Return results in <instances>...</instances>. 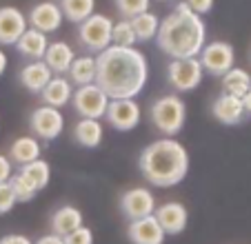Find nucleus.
I'll use <instances>...</instances> for the list:
<instances>
[{
  "mask_svg": "<svg viewBox=\"0 0 251 244\" xmlns=\"http://www.w3.org/2000/svg\"><path fill=\"white\" fill-rule=\"evenodd\" d=\"M251 89V75L247 69L233 67L223 75V94L233 96V98H245L247 91Z\"/></svg>",
  "mask_w": 251,
  "mask_h": 244,
  "instance_id": "b1692460",
  "label": "nucleus"
},
{
  "mask_svg": "<svg viewBox=\"0 0 251 244\" xmlns=\"http://www.w3.org/2000/svg\"><path fill=\"white\" fill-rule=\"evenodd\" d=\"M62 242L65 244H94V231L82 224V226H78L76 231H71L69 235H65Z\"/></svg>",
  "mask_w": 251,
  "mask_h": 244,
  "instance_id": "2f4dec72",
  "label": "nucleus"
},
{
  "mask_svg": "<svg viewBox=\"0 0 251 244\" xmlns=\"http://www.w3.org/2000/svg\"><path fill=\"white\" fill-rule=\"evenodd\" d=\"M33 244H65V242H62L60 235L47 233V235H43V238H38V242H33Z\"/></svg>",
  "mask_w": 251,
  "mask_h": 244,
  "instance_id": "e433bc0d",
  "label": "nucleus"
},
{
  "mask_svg": "<svg viewBox=\"0 0 251 244\" xmlns=\"http://www.w3.org/2000/svg\"><path fill=\"white\" fill-rule=\"evenodd\" d=\"M149 80L147 56L136 47H109L96 56V85L109 100L136 98Z\"/></svg>",
  "mask_w": 251,
  "mask_h": 244,
  "instance_id": "f257e3e1",
  "label": "nucleus"
},
{
  "mask_svg": "<svg viewBox=\"0 0 251 244\" xmlns=\"http://www.w3.org/2000/svg\"><path fill=\"white\" fill-rule=\"evenodd\" d=\"M16 51L25 58V60L33 62V60H43L45 51L49 47V40H47V33L38 31V29H31L27 27V31L18 38V43L14 45Z\"/></svg>",
  "mask_w": 251,
  "mask_h": 244,
  "instance_id": "f3484780",
  "label": "nucleus"
},
{
  "mask_svg": "<svg viewBox=\"0 0 251 244\" xmlns=\"http://www.w3.org/2000/svg\"><path fill=\"white\" fill-rule=\"evenodd\" d=\"M74 140L78 142L85 149H96V146L102 145L104 138V127L100 120H89V118H80V120L74 124Z\"/></svg>",
  "mask_w": 251,
  "mask_h": 244,
  "instance_id": "4be33fe9",
  "label": "nucleus"
},
{
  "mask_svg": "<svg viewBox=\"0 0 251 244\" xmlns=\"http://www.w3.org/2000/svg\"><path fill=\"white\" fill-rule=\"evenodd\" d=\"M149 5H151V0H116V9L120 11L123 18H133L138 14H145L149 11Z\"/></svg>",
  "mask_w": 251,
  "mask_h": 244,
  "instance_id": "7c9ffc66",
  "label": "nucleus"
},
{
  "mask_svg": "<svg viewBox=\"0 0 251 244\" xmlns=\"http://www.w3.org/2000/svg\"><path fill=\"white\" fill-rule=\"evenodd\" d=\"M242 107H245V116L251 118V89L247 91V96L242 98Z\"/></svg>",
  "mask_w": 251,
  "mask_h": 244,
  "instance_id": "4c0bfd02",
  "label": "nucleus"
},
{
  "mask_svg": "<svg viewBox=\"0 0 251 244\" xmlns=\"http://www.w3.org/2000/svg\"><path fill=\"white\" fill-rule=\"evenodd\" d=\"M111 45H116V47H136V33H133L131 23L127 18L114 23V27H111Z\"/></svg>",
  "mask_w": 251,
  "mask_h": 244,
  "instance_id": "c85d7f7f",
  "label": "nucleus"
},
{
  "mask_svg": "<svg viewBox=\"0 0 251 244\" xmlns=\"http://www.w3.org/2000/svg\"><path fill=\"white\" fill-rule=\"evenodd\" d=\"M204 78V71L200 67L198 58H182V60H171L167 65V82L178 94H189L198 89Z\"/></svg>",
  "mask_w": 251,
  "mask_h": 244,
  "instance_id": "423d86ee",
  "label": "nucleus"
},
{
  "mask_svg": "<svg viewBox=\"0 0 251 244\" xmlns=\"http://www.w3.org/2000/svg\"><path fill=\"white\" fill-rule=\"evenodd\" d=\"M114 20L104 14H91L78 24V43L91 53H100L111 45Z\"/></svg>",
  "mask_w": 251,
  "mask_h": 244,
  "instance_id": "39448f33",
  "label": "nucleus"
},
{
  "mask_svg": "<svg viewBox=\"0 0 251 244\" xmlns=\"http://www.w3.org/2000/svg\"><path fill=\"white\" fill-rule=\"evenodd\" d=\"M131 29L136 33V43H149V40H156L158 29H160V18L151 11H145V14H138L133 18H129Z\"/></svg>",
  "mask_w": 251,
  "mask_h": 244,
  "instance_id": "bb28decb",
  "label": "nucleus"
},
{
  "mask_svg": "<svg viewBox=\"0 0 251 244\" xmlns=\"http://www.w3.org/2000/svg\"><path fill=\"white\" fill-rule=\"evenodd\" d=\"M71 96H74V85L69 82V78H62V75H53L47 82L43 91H40V100L43 104L53 109H62L71 102Z\"/></svg>",
  "mask_w": 251,
  "mask_h": 244,
  "instance_id": "6ab92c4d",
  "label": "nucleus"
},
{
  "mask_svg": "<svg viewBox=\"0 0 251 244\" xmlns=\"http://www.w3.org/2000/svg\"><path fill=\"white\" fill-rule=\"evenodd\" d=\"M74 58H76V53H74L71 45L65 43V40H58V43H49L43 62L49 67V69H51L53 75H62V73H67V71H69Z\"/></svg>",
  "mask_w": 251,
  "mask_h": 244,
  "instance_id": "412c9836",
  "label": "nucleus"
},
{
  "mask_svg": "<svg viewBox=\"0 0 251 244\" xmlns=\"http://www.w3.org/2000/svg\"><path fill=\"white\" fill-rule=\"evenodd\" d=\"M65 20L62 16L60 7L53 2V0H45V2H38V5H33L31 11L27 16V24L31 29H38L43 33H51V31H58Z\"/></svg>",
  "mask_w": 251,
  "mask_h": 244,
  "instance_id": "ddd939ff",
  "label": "nucleus"
},
{
  "mask_svg": "<svg viewBox=\"0 0 251 244\" xmlns=\"http://www.w3.org/2000/svg\"><path fill=\"white\" fill-rule=\"evenodd\" d=\"M16 204H18V202H16V195H14V191H11L9 182H2L0 184V216H2V213H9Z\"/></svg>",
  "mask_w": 251,
  "mask_h": 244,
  "instance_id": "473e14b6",
  "label": "nucleus"
},
{
  "mask_svg": "<svg viewBox=\"0 0 251 244\" xmlns=\"http://www.w3.org/2000/svg\"><path fill=\"white\" fill-rule=\"evenodd\" d=\"M138 169L149 184L169 189L180 184L189 173V153L176 138L153 140L140 151Z\"/></svg>",
  "mask_w": 251,
  "mask_h": 244,
  "instance_id": "7ed1b4c3",
  "label": "nucleus"
},
{
  "mask_svg": "<svg viewBox=\"0 0 251 244\" xmlns=\"http://www.w3.org/2000/svg\"><path fill=\"white\" fill-rule=\"evenodd\" d=\"M62 129H65V116L60 113V109L43 104V107L33 109L31 116H29V131L38 140L45 142L56 140L62 133Z\"/></svg>",
  "mask_w": 251,
  "mask_h": 244,
  "instance_id": "9d476101",
  "label": "nucleus"
},
{
  "mask_svg": "<svg viewBox=\"0 0 251 244\" xmlns=\"http://www.w3.org/2000/svg\"><path fill=\"white\" fill-rule=\"evenodd\" d=\"M156 45L171 60L198 58V53L207 45V27L202 16L194 14L187 2H178L174 11L160 20Z\"/></svg>",
  "mask_w": 251,
  "mask_h": 244,
  "instance_id": "f03ea898",
  "label": "nucleus"
},
{
  "mask_svg": "<svg viewBox=\"0 0 251 244\" xmlns=\"http://www.w3.org/2000/svg\"><path fill=\"white\" fill-rule=\"evenodd\" d=\"M40 151H43V149H40L38 138L20 136V138H16V140L9 145V155H7V158H9L14 165L25 167V165H29V162H33V160H38L40 158Z\"/></svg>",
  "mask_w": 251,
  "mask_h": 244,
  "instance_id": "5701e85b",
  "label": "nucleus"
},
{
  "mask_svg": "<svg viewBox=\"0 0 251 244\" xmlns=\"http://www.w3.org/2000/svg\"><path fill=\"white\" fill-rule=\"evenodd\" d=\"M11 175H14V162H11L7 155L0 153V184L7 182Z\"/></svg>",
  "mask_w": 251,
  "mask_h": 244,
  "instance_id": "f704fd0d",
  "label": "nucleus"
},
{
  "mask_svg": "<svg viewBox=\"0 0 251 244\" xmlns=\"http://www.w3.org/2000/svg\"><path fill=\"white\" fill-rule=\"evenodd\" d=\"M69 82L76 87L82 85H91L96 82V58L94 56H78L74 58L69 67Z\"/></svg>",
  "mask_w": 251,
  "mask_h": 244,
  "instance_id": "a878e982",
  "label": "nucleus"
},
{
  "mask_svg": "<svg viewBox=\"0 0 251 244\" xmlns=\"http://www.w3.org/2000/svg\"><path fill=\"white\" fill-rule=\"evenodd\" d=\"M198 62L204 73L213 75V78H223L229 69H233L236 51H233V47L229 43L216 40V43L204 45L202 51L198 53Z\"/></svg>",
  "mask_w": 251,
  "mask_h": 244,
  "instance_id": "6e6552de",
  "label": "nucleus"
},
{
  "mask_svg": "<svg viewBox=\"0 0 251 244\" xmlns=\"http://www.w3.org/2000/svg\"><path fill=\"white\" fill-rule=\"evenodd\" d=\"M104 120L109 122V127L120 133L133 131L142 120V109L136 98H118L109 100V107L104 113Z\"/></svg>",
  "mask_w": 251,
  "mask_h": 244,
  "instance_id": "1a4fd4ad",
  "label": "nucleus"
},
{
  "mask_svg": "<svg viewBox=\"0 0 251 244\" xmlns=\"http://www.w3.org/2000/svg\"><path fill=\"white\" fill-rule=\"evenodd\" d=\"M60 11L69 23L80 24L82 20H87L96 9V0H60Z\"/></svg>",
  "mask_w": 251,
  "mask_h": 244,
  "instance_id": "cd10ccee",
  "label": "nucleus"
},
{
  "mask_svg": "<svg viewBox=\"0 0 251 244\" xmlns=\"http://www.w3.org/2000/svg\"><path fill=\"white\" fill-rule=\"evenodd\" d=\"M120 213L127 218L129 222L131 220H140V218H147L153 216L156 211V197L153 193L149 191L147 187H133L127 189V191L120 195Z\"/></svg>",
  "mask_w": 251,
  "mask_h": 244,
  "instance_id": "9b49d317",
  "label": "nucleus"
},
{
  "mask_svg": "<svg viewBox=\"0 0 251 244\" xmlns=\"http://www.w3.org/2000/svg\"><path fill=\"white\" fill-rule=\"evenodd\" d=\"M211 113H213V118H216L220 124L233 127V124H240V122H242V118H245V107H242V100L240 98H233V96L220 94L218 98L213 100Z\"/></svg>",
  "mask_w": 251,
  "mask_h": 244,
  "instance_id": "a211bd4d",
  "label": "nucleus"
},
{
  "mask_svg": "<svg viewBox=\"0 0 251 244\" xmlns=\"http://www.w3.org/2000/svg\"><path fill=\"white\" fill-rule=\"evenodd\" d=\"M27 16L16 7H0V47L16 45L27 31Z\"/></svg>",
  "mask_w": 251,
  "mask_h": 244,
  "instance_id": "4468645a",
  "label": "nucleus"
},
{
  "mask_svg": "<svg viewBox=\"0 0 251 244\" xmlns=\"http://www.w3.org/2000/svg\"><path fill=\"white\" fill-rule=\"evenodd\" d=\"M7 182H9L11 191H14L16 202H31L33 197L38 195V191H36V189H33L20 173H14L9 180H7Z\"/></svg>",
  "mask_w": 251,
  "mask_h": 244,
  "instance_id": "c756f323",
  "label": "nucleus"
},
{
  "mask_svg": "<svg viewBox=\"0 0 251 244\" xmlns=\"http://www.w3.org/2000/svg\"><path fill=\"white\" fill-rule=\"evenodd\" d=\"M182 2H187V7H189L194 14L204 16L213 9V2H216V0H182Z\"/></svg>",
  "mask_w": 251,
  "mask_h": 244,
  "instance_id": "72a5a7b5",
  "label": "nucleus"
},
{
  "mask_svg": "<svg viewBox=\"0 0 251 244\" xmlns=\"http://www.w3.org/2000/svg\"><path fill=\"white\" fill-rule=\"evenodd\" d=\"M71 104H74V111L80 118L100 120V118H104L107 107H109V96L104 94L96 82H91V85H82L78 89H74Z\"/></svg>",
  "mask_w": 251,
  "mask_h": 244,
  "instance_id": "0eeeda50",
  "label": "nucleus"
},
{
  "mask_svg": "<svg viewBox=\"0 0 251 244\" xmlns=\"http://www.w3.org/2000/svg\"><path fill=\"white\" fill-rule=\"evenodd\" d=\"M149 120L160 133L174 138L180 133L187 122V104L180 96H160L149 107Z\"/></svg>",
  "mask_w": 251,
  "mask_h": 244,
  "instance_id": "20e7f679",
  "label": "nucleus"
},
{
  "mask_svg": "<svg viewBox=\"0 0 251 244\" xmlns=\"http://www.w3.org/2000/svg\"><path fill=\"white\" fill-rule=\"evenodd\" d=\"M18 173L23 175L36 191H43V189H47L49 180H51V167H49L47 160L38 158V160H33V162H29V165L20 167Z\"/></svg>",
  "mask_w": 251,
  "mask_h": 244,
  "instance_id": "393cba45",
  "label": "nucleus"
},
{
  "mask_svg": "<svg viewBox=\"0 0 251 244\" xmlns=\"http://www.w3.org/2000/svg\"><path fill=\"white\" fill-rule=\"evenodd\" d=\"M53 78L51 69L45 65L43 60H33V62H27L23 69L18 71V80L20 85L33 96H40V91L47 87V82Z\"/></svg>",
  "mask_w": 251,
  "mask_h": 244,
  "instance_id": "dca6fc26",
  "label": "nucleus"
},
{
  "mask_svg": "<svg viewBox=\"0 0 251 244\" xmlns=\"http://www.w3.org/2000/svg\"><path fill=\"white\" fill-rule=\"evenodd\" d=\"M0 244H33L27 235H20V233H9V235H2L0 238Z\"/></svg>",
  "mask_w": 251,
  "mask_h": 244,
  "instance_id": "c9c22d12",
  "label": "nucleus"
},
{
  "mask_svg": "<svg viewBox=\"0 0 251 244\" xmlns=\"http://www.w3.org/2000/svg\"><path fill=\"white\" fill-rule=\"evenodd\" d=\"M82 220H85V218H82V211L78 207H74V204H62V207H58L56 211L51 213L49 226H51V233L65 238L71 231H76L78 226H82Z\"/></svg>",
  "mask_w": 251,
  "mask_h": 244,
  "instance_id": "aec40b11",
  "label": "nucleus"
},
{
  "mask_svg": "<svg viewBox=\"0 0 251 244\" xmlns=\"http://www.w3.org/2000/svg\"><path fill=\"white\" fill-rule=\"evenodd\" d=\"M127 238L131 244H162L165 242V231L160 229L158 220L153 216L131 220L127 224Z\"/></svg>",
  "mask_w": 251,
  "mask_h": 244,
  "instance_id": "2eb2a0df",
  "label": "nucleus"
},
{
  "mask_svg": "<svg viewBox=\"0 0 251 244\" xmlns=\"http://www.w3.org/2000/svg\"><path fill=\"white\" fill-rule=\"evenodd\" d=\"M7 62H9V58H7V53L0 49V75L5 73V69H7Z\"/></svg>",
  "mask_w": 251,
  "mask_h": 244,
  "instance_id": "58836bf2",
  "label": "nucleus"
},
{
  "mask_svg": "<svg viewBox=\"0 0 251 244\" xmlns=\"http://www.w3.org/2000/svg\"><path fill=\"white\" fill-rule=\"evenodd\" d=\"M153 218L158 220L165 235H180L189 224V211L182 202H165V204L156 207Z\"/></svg>",
  "mask_w": 251,
  "mask_h": 244,
  "instance_id": "f8f14e48",
  "label": "nucleus"
}]
</instances>
